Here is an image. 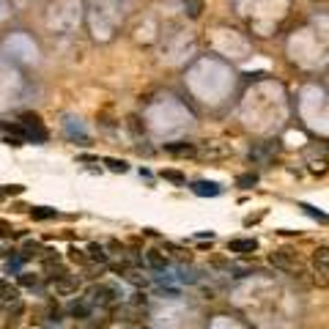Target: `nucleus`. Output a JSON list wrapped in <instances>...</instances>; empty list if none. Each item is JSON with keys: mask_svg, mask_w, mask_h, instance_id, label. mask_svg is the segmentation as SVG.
Here are the masks:
<instances>
[{"mask_svg": "<svg viewBox=\"0 0 329 329\" xmlns=\"http://www.w3.org/2000/svg\"><path fill=\"white\" fill-rule=\"evenodd\" d=\"M269 261H272V266L283 269V272L293 274V277H304V263L299 261V258L293 255L291 250H277V252H272V255H269Z\"/></svg>", "mask_w": 329, "mask_h": 329, "instance_id": "f257e3e1", "label": "nucleus"}, {"mask_svg": "<svg viewBox=\"0 0 329 329\" xmlns=\"http://www.w3.org/2000/svg\"><path fill=\"white\" fill-rule=\"evenodd\" d=\"M313 283L318 288H329V247L313 250Z\"/></svg>", "mask_w": 329, "mask_h": 329, "instance_id": "f03ea898", "label": "nucleus"}, {"mask_svg": "<svg viewBox=\"0 0 329 329\" xmlns=\"http://www.w3.org/2000/svg\"><path fill=\"white\" fill-rule=\"evenodd\" d=\"M88 299H91L93 307L110 310V307H115V304H118L121 293H118V288H113V285H93L91 293H88Z\"/></svg>", "mask_w": 329, "mask_h": 329, "instance_id": "7ed1b4c3", "label": "nucleus"}, {"mask_svg": "<svg viewBox=\"0 0 329 329\" xmlns=\"http://www.w3.org/2000/svg\"><path fill=\"white\" fill-rule=\"evenodd\" d=\"M20 123L25 126V140H33V143H44L47 140V129L41 126V118L33 113H22Z\"/></svg>", "mask_w": 329, "mask_h": 329, "instance_id": "20e7f679", "label": "nucleus"}, {"mask_svg": "<svg viewBox=\"0 0 329 329\" xmlns=\"http://www.w3.org/2000/svg\"><path fill=\"white\" fill-rule=\"evenodd\" d=\"M50 283H52L55 296H72V293H77V288H80V280L69 277V274H63V277H58V280H50Z\"/></svg>", "mask_w": 329, "mask_h": 329, "instance_id": "39448f33", "label": "nucleus"}, {"mask_svg": "<svg viewBox=\"0 0 329 329\" xmlns=\"http://www.w3.org/2000/svg\"><path fill=\"white\" fill-rule=\"evenodd\" d=\"M115 318L126 321V324H134V321L143 318V307L134 304V302H126V304H121V307H115Z\"/></svg>", "mask_w": 329, "mask_h": 329, "instance_id": "423d86ee", "label": "nucleus"}, {"mask_svg": "<svg viewBox=\"0 0 329 329\" xmlns=\"http://www.w3.org/2000/svg\"><path fill=\"white\" fill-rule=\"evenodd\" d=\"M228 250L236 252V255H250V252L258 250V242L255 239H231V242H228Z\"/></svg>", "mask_w": 329, "mask_h": 329, "instance_id": "0eeeda50", "label": "nucleus"}, {"mask_svg": "<svg viewBox=\"0 0 329 329\" xmlns=\"http://www.w3.org/2000/svg\"><path fill=\"white\" fill-rule=\"evenodd\" d=\"M192 192L201 195V198H217L222 192V187L214 184V181H195V184H192Z\"/></svg>", "mask_w": 329, "mask_h": 329, "instance_id": "6e6552de", "label": "nucleus"}, {"mask_svg": "<svg viewBox=\"0 0 329 329\" xmlns=\"http://www.w3.org/2000/svg\"><path fill=\"white\" fill-rule=\"evenodd\" d=\"M91 299H74L72 304L66 307V313L72 315V318H88V313H91Z\"/></svg>", "mask_w": 329, "mask_h": 329, "instance_id": "1a4fd4ad", "label": "nucleus"}, {"mask_svg": "<svg viewBox=\"0 0 329 329\" xmlns=\"http://www.w3.org/2000/svg\"><path fill=\"white\" fill-rule=\"evenodd\" d=\"M168 263H170L168 255H162L159 250H148V252H145V266H151L154 272H164Z\"/></svg>", "mask_w": 329, "mask_h": 329, "instance_id": "9d476101", "label": "nucleus"}, {"mask_svg": "<svg viewBox=\"0 0 329 329\" xmlns=\"http://www.w3.org/2000/svg\"><path fill=\"white\" fill-rule=\"evenodd\" d=\"M17 302H20V288L0 280V304H17Z\"/></svg>", "mask_w": 329, "mask_h": 329, "instance_id": "9b49d317", "label": "nucleus"}, {"mask_svg": "<svg viewBox=\"0 0 329 329\" xmlns=\"http://www.w3.org/2000/svg\"><path fill=\"white\" fill-rule=\"evenodd\" d=\"M181 6H184V14L190 17V20H198V17L206 11L203 0H181Z\"/></svg>", "mask_w": 329, "mask_h": 329, "instance_id": "f8f14e48", "label": "nucleus"}, {"mask_svg": "<svg viewBox=\"0 0 329 329\" xmlns=\"http://www.w3.org/2000/svg\"><path fill=\"white\" fill-rule=\"evenodd\" d=\"M164 151H170L176 156H190V154H195V145L192 143H164Z\"/></svg>", "mask_w": 329, "mask_h": 329, "instance_id": "ddd939ff", "label": "nucleus"}, {"mask_svg": "<svg viewBox=\"0 0 329 329\" xmlns=\"http://www.w3.org/2000/svg\"><path fill=\"white\" fill-rule=\"evenodd\" d=\"M31 211L33 220H52V217H58L55 209H47V206H36V209H28Z\"/></svg>", "mask_w": 329, "mask_h": 329, "instance_id": "4468645a", "label": "nucleus"}, {"mask_svg": "<svg viewBox=\"0 0 329 329\" xmlns=\"http://www.w3.org/2000/svg\"><path fill=\"white\" fill-rule=\"evenodd\" d=\"M91 261H96V263H107L110 261V255L104 252V247H99V244H91Z\"/></svg>", "mask_w": 329, "mask_h": 329, "instance_id": "2eb2a0df", "label": "nucleus"}, {"mask_svg": "<svg viewBox=\"0 0 329 329\" xmlns=\"http://www.w3.org/2000/svg\"><path fill=\"white\" fill-rule=\"evenodd\" d=\"M236 184L242 187V190H252V187L258 184V176H255V173H242V176L236 179Z\"/></svg>", "mask_w": 329, "mask_h": 329, "instance_id": "dca6fc26", "label": "nucleus"}, {"mask_svg": "<svg viewBox=\"0 0 329 329\" xmlns=\"http://www.w3.org/2000/svg\"><path fill=\"white\" fill-rule=\"evenodd\" d=\"M39 250H41V247H39L36 242H28L25 247H22V258H25V261H31V258H39V255H41Z\"/></svg>", "mask_w": 329, "mask_h": 329, "instance_id": "f3484780", "label": "nucleus"}, {"mask_svg": "<svg viewBox=\"0 0 329 329\" xmlns=\"http://www.w3.org/2000/svg\"><path fill=\"white\" fill-rule=\"evenodd\" d=\"M302 209H304V214H310V217H313V220H318V222H329V217L324 214V211L313 209V206H307V203H302Z\"/></svg>", "mask_w": 329, "mask_h": 329, "instance_id": "a211bd4d", "label": "nucleus"}, {"mask_svg": "<svg viewBox=\"0 0 329 329\" xmlns=\"http://www.w3.org/2000/svg\"><path fill=\"white\" fill-rule=\"evenodd\" d=\"M104 164H107L113 173H126V170H129V164L123 162V159H104Z\"/></svg>", "mask_w": 329, "mask_h": 329, "instance_id": "6ab92c4d", "label": "nucleus"}, {"mask_svg": "<svg viewBox=\"0 0 329 329\" xmlns=\"http://www.w3.org/2000/svg\"><path fill=\"white\" fill-rule=\"evenodd\" d=\"M162 179H168V181H173V184H184V173H179V170H162Z\"/></svg>", "mask_w": 329, "mask_h": 329, "instance_id": "aec40b11", "label": "nucleus"}, {"mask_svg": "<svg viewBox=\"0 0 329 329\" xmlns=\"http://www.w3.org/2000/svg\"><path fill=\"white\" fill-rule=\"evenodd\" d=\"M69 258H72L74 263H88V258H91V255H82V250L72 247V250H69Z\"/></svg>", "mask_w": 329, "mask_h": 329, "instance_id": "412c9836", "label": "nucleus"}, {"mask_svg": "<svg viewBox=\"0 0 329 329\" xmlns=\"http://www.w3.org/2000/svg\"><path fill=\"white\" fill-rule=\"evenodd\" d=\"M36 283H39L36 274H31V272H22L20 274V285H36Z\"/></svg>", "mask_w": 329, "mask_h": 329, "instance_id": "4be33fe9", "label": "nucleus"}, {"mask_svg": "<svg viewBox=\"0 0 329 329\" xmlns=\"http://www.w3.org/2000/svg\"><path fill=\"white\" fill-rule=\"evenodd\" d=\"M6 195H22V192H25V187H20V184H14V187H6Z\"/></svg>", "mask_w": 329, "mask_h": 329, "instance_id": "5701e85b", "label": "nucleus"}, {"mask_svg": "<svg viewBox=\"0 0 329 329\" xmlns=\"http://www.w3.org/2000/svg\"><path fill=\"white\" fill-rule=\"evenodd\" d=\"M310 170H313V173H326V162H313Z\"/></svg>", "mask_w": 329, "mask_h": 329, "instance_id": "b1692460", "label": "nucleus"}, {"mask_svg": "<svg viewBox=\"0 0 329 329\" xmlns=\"http://www.w3.org/2000/svg\"><path fill=\"white\" fill-rule=\"evenodd\" d=\"M0 236H11V228H9V222H0Z\"/></svg>", "mask_w": 329, "mask_h": 329, "instance_id": "393cba45", "label": "nucleus"}, {"mask_svg": "<svg viewBox=\"0 0 329 329\" xmlns=\"http://www.w3.org/2000/svg\"><path fill=\"white\" fill-rule=\"evenodd\" d=\"M0 195H3V190H0Z\"/></svg>", "mask_w": 329, "mask_h": 329, "instance_id": "a878e982", "label": "nucleus"}]
</instances>
